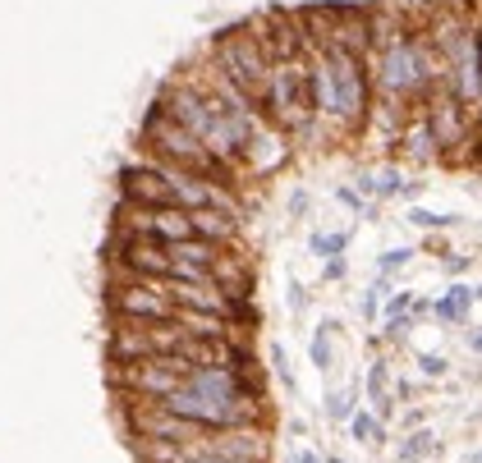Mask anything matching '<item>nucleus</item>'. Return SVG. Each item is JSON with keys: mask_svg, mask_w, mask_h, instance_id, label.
Wrapping results in <instances>:
<instances>
[{"mask_svg": "<svg viewBox=\"0 0 482 463\" xmlns=\"http://www.w3.org/2000/svg\"><path fill=\"white\" fill-rule=\"evenodd\" d=\"M322 79H326V124H335L340 133H354L363 120H368V106H372V69L363 55L354 51H340V46H322L313 51Z\"/></svg>", "mask_w": 482, "mask_h": 463, "instance_id": "1", "label": "nucleus"}, {"mask_svg": "<svg viewBox=\"0 0 482 463\" xmlns=\"http://www.w3.org/2000/svg\"><path fill=\"white\" fill-rule=\"evenodd\" d=\"M257 115L275 133H304L313 124V92H308V55L266 64V88L257 101Z\"/></svg>", "mask_w": 482, "mask_h": 463, "instance_id": "2", "label": "nucleus"}, {"mask_svg": "<svg viewBox=\"0 0 482 463\" xmlns=\"http://www.w3.org/2000/svg\"><path fill=\"white\" fill-rule=\"evenodd\" d=\"M381 60H377V88L386 92V97H419V92H428L432 83H437V55H432V37H423V33H409V37H400L395 46H386V51H377Z\"/></svg>", "mask_w": 482, "mask_h": 463, "instance_id": "3", "label": "nucleus"}, {"mask_svg": "<svg viewBox=\"0 0 482 463\" xmlns=\"http://www.w3.org/2000/svg\"><path fill=\"white\" fill-rule=\"evenodd\" d=\"M212 69L221 73L235 92H244L253 106L262 101V88H266V55L257 51L248 24L226 28V33L217 37V46H212Z\"/></svg>", "mask_w": 482, "mask_h": 463, "instance_id": "4", "label": "nucleus"}, {"mask_svg": "<svg viewBox=\"0 0 482 463\" xmlns=\"http://www.w3.org/2000/svg\"><path fill=\"white\" fill-rule=\"evenodd\" d=\"M106 307L115 322H170L175 303L166 298V280H120L111 275Z\"/></svg>", "mask_w": 482, "mask_h": 463, "instance_id": "5", "label": "nucleus"}, {"mask_svg": "<svg viewBox=\"0 0 482 463\" xmlns=\"http://www.w3.org/2000/svg\"><path fill=\"white\" fill-rule=\"evenodd\" d=\"M193 449L212 458H230V463H271V431L262 422L221 427V431H207Z\"/></svg>", "mask_w": 482, "mask_h": 463, "instance_id": "6", "label": "nucleus"}, {"mask_svg": "<svg viewBox=\"0 0 482 463\" xmlns=\"http://www.w3.org/2000/svg\"><path fill=\"white\" fill-rule=\"evenodd\" d=\"M120 202H133V207H170V188H166V179L148 161H138V166H124L120 170Z\"/></svg>", "mask_w": 482, "mask_h": 463, "instance_id": "7", "label": "nucleus"}, {"mask_svg": "<svg viewBox=\"0 0 482 463\" xmlns=\"http://www.w3.org/2000/svg\"><path fill=\"white\" fill-rule=\"evenodd\" d=\"M188 225H193V239H207L217 248H230L239 239V211L235 207H198V211H188Z\"/></svg>", "mask_w": 482, "mask_h": 463, "instance_id": "8", "label": "nucleus"}, {"mask_svg": "<svg viewBox=\"0 0 482 463\" xmlns=\"http://www.w3.org/2000/svg\"><path fill=\"white\" fill-rule=\"evenodd\" d=\"M170 253V266H198V271H212V262L221 257L217 244H207V239H184V244H166Z\"/></svg>", "mask_w": 482, "mask_h": 463, "instance_id": "9", "label": "nucleus"}, {"mask_svg": "<svg viewBox=\"0 0 482 463\" xmlns=\"http://www.w3.org/2000/svg\"><path fill=\"white\" fill-rule=\"evenodd\" d=\"M473 303H477V285H455L441 303H432V317L437 322H464L473 313Z\"/></svg>", "mask_w": 482, "mask_h": 463, "instance_id": "10", "label": "nucleus"}, {"mask_svg": "<svg viewBox=\"0 0 482 463\" xmlns=\"http://www.w3.org/2000/svg\"><path fill=\"white\" fill-rule=\"evenodd\" d=\"M368 400L377 404L372 418H386L390 413V371H386V362H372V371H368Z\"/></svg>", "mask_w": 482, "mask_h": 463, "instance_id": "11", "label": "nucleus"}, {"mask_svg": "<svg viewBox=\"0 0 482 463\" xmlns=\"http://www.w3.org/2000/svg\"><path fill=\"white\" fill-rule=\"evenodd\" d=\"M409 313H413V294H409V289H395V294L386 298V331L400 335V331L409 326Z\"/></svg>", "mask_w": 482, "mask_h": 463, "instance_id": "12", "label": "nucleus"}, {"mask_svg": "<svg viewBox=\"0 0 482 463\" xmlns=\"http://www.w3.org/2000/svg\"><path fill=\"white\" fill-rule=\"evenodd\" d=\"M331 335H335V322H322V326H317V335H313V344H308V353H313V367H317V371H331V367H335Z\"/></svg>", "mask_w": 482, "mask_h": 463, "instance_id": "13", "label": "nucleus"}, {"mask_svg": "<svg viewBox=\"0 0 482 463\" xmlns=\"http://www.w3.org/2000/svg\"><path fill=\"white\" fill-rule=\"evenodd\" d=\"M432 449H437V436H432V431H413V436L400 440V463H419V458L432 454Z\"/></svg>", "mask_w": 482, "mask_h": 463, "instance_id": "14", "label": "nucleus"}, {"mask_svg": "<svg viewBox=\"0 0 482 463\" xmlns=\"http://www.w3.org/2000/svg\"><path fill=\"white\" fill-rule=\"evenodd\" d=\"M350 431H354V440H363V445H377L381 440V418H372V413H350Z\"/></svg>", "mask_w": 482, "mask_h": 463, "instance_id": "15", "label": "nucleus"}, {"mask_svg": "<svg viewBox=\"0 0 482 463\" xmlns=\"http://www.w3.org/2000/svg\"><path fill=\"white\" fill-rule=\"evenodd\" d=\"M409 220H413V225H423V229H446V225H455L459 216H450V211H432V207H413Z\"/></svg>", "mask_w": 482, "mask_h": 463, "instance_id": "16", "label": "nucleus"}, {"mask_svg": "<svg viewBox=\"0 0 482 463\" xmlns=\"http://www.w3.org/2000/svg\"><path fill=\"white\" fill-rule=\"evenodd\" d=\"M344 244H350V235H313V244H308V248H313L317 257H326V262H331V257H340V253H344Z\"/></svg>", "mask_w": 482, "mask_h": 463, "instance_id": "17", "label": "nucleus"}, {"mask_svg": "<svg viewBox=\"0 0 482 463\" xmlns=\"http://www.w3.org/2000/svg\"><path fill=\"white\" fill-rule=\"evenodd\" d=\"M350 413H354V395L335 391V395L326 400V418H335V422H350Z\"/></svg>", "mask_w": 482, "mask_h": 463, "instance_id": "18", "label": "nucleus"}, {"mask_svg": "<svg viewBox=\"0 0 482 463\" xmlns=\"http://www.w3.org/2000/svg\"><path fill=\"white\" fill-rule=\"evenodd\" d=\"M400 188H409V184H404V175H400L395 166H390V170H381V175H377V184H372V193H377V198H390V193H400Z\"/></svg>", "mask_w": 482, "mask_h": 463, "instance_id": "19", "label": "nucleus"}, {"mask_svg": "<svg viewBox=\"0 0 482 463\" xmlns=\"http://www.w3.org/2000/svg\"><path fill=\"white\" fill-rule=\"evenodd\" d=\"M409 257H413V248H390V253L381 257V275H386V271H400V266H409Z\"/></svg>", "mask_w": 482, "mask_h": 463, "instance_id": "20", "label": "nucleus"}, {"mask_svg": "<svg viewBox=\"0 0 482 463\" xmlns=\"http://www.w3.org/2000/svg\"><path fill=\"white\" fill-rule=\"evenodd\" d=\"M419 371H423V376H446V358H437V353H423V358H419Z\"/></svg>", "mask_w": 482, "mask_h": 463, "instance_id": "21", "label": "nucleus"}, {"mask_svg": "<svg viewBox=\"0 0 482 463\" xmlns=\"http://www.w3.org/2000/svg\"><path fill=\"white\" fill-rule=\"evenodd\" d=\"M335 198H340V202H344V207H354V211H363V198H359V193H354V188H340V193H335Z\"/></svg>", "mask_w": 482, "mask_h": 463, "instance_id": "22", "label": "nucleus"}, {"mask_svg": "<svg viewBox=\"0 0 482 463\" xmlns=\"http://www.w3.org/2000/svg\"><path fill=\"white\" fill-rule=\"evenodd\" d=\"M322 275H326V280H340V275H344V257H331Z\"/></svg>", "mask_w": 482, "mask_h": 463, "instance_id": "23", "label": "nucleus"}, {"mask_svg": "<svg viewBox=\"0 0 482 463\" xmlns=\"http://www.w3.org/2000/svg\"><path fill=\"white\" fill-rule=\"evenodd\" d=\"M377 307H381V294H377V289H372V294H368V298H363V313H368V317H377Z\"/></svg>", "mask_w": 482, "mask_h": 463, "instance_id": "24", "label": "nucleus"}, {"mask_svg": "<svg viewBox=\"0 0 482 463\" xmlns=\"http://www.w3.org/2000/svg\"><path fill=\"white\" fill-rule=\"evenodd\" d=\"M304 207H308V193H304V188H299V193H294V198H290V211H294V216H304Z\"/></svg>", "mask_w": 482, "mask_h": 463, "instance_id": "25", "label": "nucleus"}, {"mask_svg": "<svg viewBox=\"0 0 482 463\" xmlns=\"http://www.w3.org/2000/svg\"><path fill=\"white\" fill-rule=\"evenodd\" d=\"M285 463H322V458H317V454H308V449H299V454H290Z\"/></svg>", "mask_w": 482, "mask_h": 463, "instance_id": "26", "label": "nucleus"}, {"mask_svg": "<svg viewBox=\"0 0 482 463\" xmlns=\"http://www.w3.org/2000/svg\"><path fill=\"white\" fill-rule=\"evenodd\" d=\"M188 463H230V458H212V454H198V458H188Z\"/></svg>", "mask_w": 482, "mask_h": 463, "instance_id": "27", "label": "nucleus"}, {"mask_svg": "<svg viewBox=\"0 0 482 463\" xmlns=\"http://www.w3.org/2000/svg\"><path fill=\"white\" fill-rule=\"evenodd\" d=\"M326 463H344V458H326Z\"/></svg>", "mask_w": 482, "mask_h": 463, "instance_id": "28", "label": "nucleus"}]
</instances>
